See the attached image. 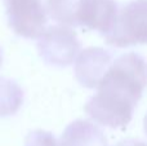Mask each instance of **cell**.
<instances>
[{"mask_svg":"<svg viewBox=\"0 0 147 146\" xmlns=\"http://www.w3.org/2000/svg\"><path fill=\"white\" fill-rule=\"evenodd\" d=\"M119 14L115 0H81L78 12V26L98 31L106 36L114 28Z\"/></svg>","mask_w":147,"mask_h":146,"instance_id":"6","label":"cell"},{"mask_svg":"<svg viewBox=\"0 0 147 146\" xmlns=\"http://www.w3.org/2000/svg\"><path fill=\"white\" fill-rule=\"evenodd\" d=\"M114 62V54L99 47H90L80 52L74 72L79 84L84 88H97Z\"/></svg>","mask_w":147,"mask_h":146,"instance_id":"5","label":"cell"},{"mask_svg":"<svg viewBox=\"0 0 147 146\" xmlns=\"http://www.w3.org/2000/svg\"><path fill=\"white\" fill-rule=\"evenodd\" d=\"M115 146H147V144L143 141H140V140L125 139V140H123V141L117 142Z\"/></svg>","mask_w":147,"mask_h":146,"instance_id":"11","label":"cell"},{"mask_svg":"<svg viewBox=\"0 0 147 146\" xmlns=\"http://www.w3.org/2000/svg\"><path fill=\"white\" fill-rule=\"evenodd\" d=\"M147 88L145 58L136 52L119 56L84 106L94 122L116 129L125 128Z\"/></svg>","mask_w":147,"mask_h":146,"instance_id":"1","label":"cell"},{"mask_svg":"<svg viewBox=\"0 0 147 146\" xmlns=\"http://www.w3.org/2000/svg\"><path fill=\"white\" fill-rule=\"evenodd\" d=\"M23 103V89L16 80L0 78V118L14 115Z\"/></svg>","mask_w":147,"mask_h":146,"instance_id":"8","label":"cell"},{"mask_svg":"<svg viewBox=\"0 0 147 146\" xmlns=\"http://www.w3.org/2000/svg\"><path fill=\"white\" fill-rule=\"evenodd\" d=\"M59 146H109V142L96 124L78 119L65 128Z\"/></svg>","mask_w":147,"mask_h":146,"instance_id":"7","label":"cell"},{"mask_svg":"<svg viewBox=\"0 0 147 146\" xmlns=\"http://www.w3.org/2000/svg\"><path fill=\"white\" fill-rule=\"evenodd\" d=\"M1 62H3V52H1V48H0V66H1Z\"/></svg>","mask_w":147,"mask_h":146,"instance_id":"13","label":"cell"},{"mask_svg":"<svg viewBox=\"0 0 147 146\" xmlns=\"http://www.w3.org/2000/svg\"><path fill=\"white\" fill-rule=\"evenodd\" d=\"M143 131H145V133L147 136V113H146L145 118H143Z\"/></svg>","mask_w":147,"mask_h":146,"instance_id":"12","label":"cell"},{"mask_svg":"<svg viewBox=\"0 0 147 146\" xmlns=\"http://www.w3.org/2000/svg\"><path fill=\"white\" fill-rule=\"evenodd\" d=\"M4 5L8 25L16 35L36 39L45 31L47 0H4Z\"/></svg>","mask_w":147,"mask_h":146,"instance_id":"4","label":"cell"},{"mask_svg":"<svg viewBox=\"0 0 147 146\" xmlns=\"http://www.w3.org/2000/svg\"><path fill=\"white\" fill-rule=\"evenodd\" d=\"M39 56L49 66L67 67L72 65L81 49V43L72 28L63 25L48 27L39 38Z\"/></svg>","mask_w":147,"mask_h":146,"instance_id":"3","label":"cell"},{"mask_svg":"<svg viewBox=\"0 0 147 146\" xmlns=\"http://www.w3.org/2000/svg\"><path fill=\"white\" fill-rule=\"evenodd\" d=\"M25 146H59L53 133L43 129H35L27 135Z\"/></svg>","mask_w":147,"mask_h":146,"instance_id":"10","label":"cell"},{"mask_svg":"<svg viewBox=\"0 0 147 146\" xmlns=\"http://www.w3.org/2000/svg\"><path fill=\"white\" fill-rule=\"evenodd\" d=\"M81 0H47V9L54 21L63 26H78Z\"/></svg>","mask_w":147,"mask_h":146,"instance_id":"9","label":"cell"},{"mask_svg":"<svg viewBox=\"0 0 147 146\" xmlns=\"http://www.w3.org/2000/svg\"><path fill=\"white\" fill-rule=\"evenodd\" d=\"M105 41L115 48L147 44V0H132L123 5Z\"/></svg>","mask_w":147,"mask_h":146,"instance_id":"2","label":"cell"}]
</instances>
